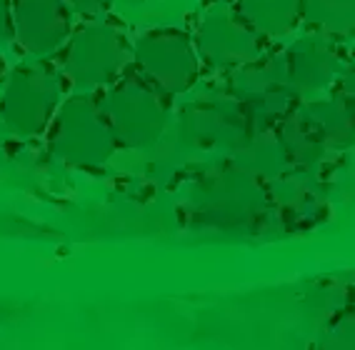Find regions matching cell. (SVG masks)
Returning a JSON list of instances; mask_svg holds the SVG:
<instances>
[{
  "mask_svg": "<svg viewBox=\"0 0 355 350\" xmlns=\"http://www.w3.org/2000/svg\"><path fill=\"white\" fill-rule=\"evenodd\" d=\"M268 185L238 163L200 173L183 200L185 223L210 230H255L270 213Z\"/></svg>",
  "mask_w": 355,
  "mask_h": 350,
  "instance_id": "obj_1",
  "label": "cell"
},
{
  "mask_svg": "<svg viewBox=\"0 0 355 350\" xmlns=\"http://www.w3.org/2000/svg\"><path fill=\"white\" fill-rule=\"evenodd\" d=\"M118 148L121 140L103 105V96H96V90H78L60 103L48 128L53 158L70 168L96 170L113 158Z\"/></svg>",
  "mask_w": 355,
  "mask_h": 350,
  "instance_id": "obj_2",
  "label": "cell"
},
{
  "mask_svg": "<svg viewBox=\"0 0 355 350\" xmlns=\"http://www.w3.org/2000/svg\"><path fill=\"white\" fill-rule=\"evenodd\" d=\"M65 76L43 58L18 63L0 90V121L20 138H35L51 128L63 103Z\"/></svg>",
  "mask_w": 355,
  "mask_h": 350,
  "instance_id": "obj_3",
  "label": "cell"
},
{
  "mask_svg": "<svg viewBox=\"0 0 355 350\" xmlns=\"http://www.w3.org/2000/svg\"><path fill=\"white\" fill-rule=\"evenodd\" d=\"M58 65L76 90L108 88L133 65V43L105 20H90L73 30Z\"/></svg>",
  "mask_w": 355,
  "mask_h": 350,
  "instance_id": "obj_4",
  "label": "cell"
},
{
  "mask_svg": "<svg viewBox=\"0 0 355 350\" xmlns=\"http://www.w3.org/2000/svg\"><path fill=\"white\" fill-rule=\"evenodd\" d=\"M171 98L158 83L138 68L123 73L113 85L105 88L103 105L115 128L123 148H150L165 130L171 115Z\"/></svg>",
  "mask_w": 355,
  "mask_h": 350,
  "instance_id": "obj_5",
  "label": "cell"
},
{
  "mask_svg": "<svg viewBox=\"0 0 355 350\" xmlns=\"http://www.w3.org/2000/svg\"><path fill=\"white\" fill-rule=\"evenodd\" d=\"M225 90L241 100L253 135L275 130L300 100V88L288 73L286 53L260 55L253 63L235 68Z\"/></svg>",
  "mask_w": 355,
  "mask_h": 350,
  "instance_id": "obj_6",
  "label": "cell"
},
{
  "mask_svg": "<svg viewBox=\"0 0 355 350\" xmlns=\"http://www.w3.org/2000/svg\"><path fill=\"white\" fill-rule=\"evenodd\" d=\"M133 63L168 96H180L198 83L203 60L191 33L180 28H150L135 38Z\"/></svg>",
  "mask_w": 355,
  "mask_h": 350,
  "instance_id": "obj_7",
  "label": "cell"
},
{
  "mask_svg": "<svg viewBox=\"0 0 355 350\" xmlns=\"http://www.w3.org/2000/svg\"><path fill=\"white\" fill-rule=\"evenodd\" d=\"M193 40L203 65H208L210 70H235L266 55L263 33L255 30L238 8L210 10L200 20Z\"/></svg>",
  "mask_w": 355,
  "mask_h": 350,
  "instance_id": "obj_8",
  "label": "cell"
},
{
  "mask_svg": "<svg viewBox=\"0 0 355 350\" xmlns=\"http://www.w3.org/2000/svg\"><path fill=\"white\" fill-rule=\"evenodd\" d=\"M180 130L196 146L220 148L230 153L241 150L253 135L241 100L228 90L208 93L188 103L180 113Z\"/></svg>",
  "mask_w": 355,
  "mask_h": 350,
  "instance_id": "obj_9",
  "label": "cell"
},
{
  "mask_svg": "<svg viewBox=\"0 0 355 350\" xmlns=\"http://www.w3.org/2000/svg\"><path fill=\"white\" fill-rule=\"evenodd\" d=\"M15 40L33 58H51L73 35V8L68 0H13Z\"/></svg>",
  "mask_w": 355,
  "mask_h": 350,
  "instance_id": "obj_10",
  "label": "cell"
},
{
  "mask_svg": "<svg viewBox=\"0 0 355 350\" xmlns=\"http://www.w3.org/2000/svg\"><path fill=\"white\" fill-rule=\"evenodd\" d=\"M268 198L275 216L288 230H311L328 216V198L320 180L308 168L288 170L268 183Z\"/></svg>",
  "mask_w": 355,
  "mask_h": 350,
  "instance_id": "obj_11",
  "label": "cell"
},
{
  "mask_svg": "<svg viewBox=\"0 0 355 350\" xmlns=\"http://www.w3.org/2000/svg\"><path fill=\"white\" fill-rule=\"evenodd\" d=\"M283 53L288 73L300 90H325L348 70L345 55L328 33H308Z\"/></svg>",
  "mask_w": 355,
  "mask_h": 350,
  "instance_id": "obj_12",
  "label": "cell"
},
{
  "mask_svg": "<svg viewBox=\"0 0 355 350\" xmlns=\"http://www.w3.org/2000/svg\"><path fill=\"white\" fill-rule=\"evenodd\" d=\"M275 130H278L280 140H283V146H286L288 155H291L293 166L298 168H308L311 170L330 150L323 133H320V128L315 125V121L308 115V110L303 105L293 110Z\"/></svg>",
  "mask_w": 355,
  "mask_h": 350,
  "instance_id": "obj_13",
  "label": "cell"
},
{
  "mask_svg": "<svg viewBox=\"0 0 355 350\" xmlns=\"http://www.w3.org/2000/svg\"><path fill=\"white\" fill-rule=\"evenodd\" d=\"M233 160L238 166L245 168L248 173H253L255 178L263 180L266 185L270 180L280 178L293 166V160L288 155L286 146H283V140H280L278 130L250 135L245 146L233 153Z\"/></svg>",
  "mask_w": 355,
  "mask_h": 350,
  "instance_id": "obj_14",
  "label": "cell"
},
{
  "mask_svg": "<svg viewBox=\"0 0 355 350\" xmlns=\"http://www.w3.org/2000/svg\"><path fill=\"white\" fill-rule=\"evenodd\" d=\"M238 10L263 35H286L303 18V0H238Z\"/></svg>",
  "mask_w": 355,
  "mask_h": 350,
  "instance_id": "obj_15",
  "label": "cell"
},
{
  "mask_svg": "<svg viewBox=\"0 0 355 350\" xmlns=\"http://www.w3.org/2000/svg\"><path fill=\"white\" fill-rule=\"evenodd\" d=\"M303 108L308 110V115L320 128L330 150L348 148L355 140V118L336 96L325 98V100H313L308 105H303Z\"/></svg>",
  "mask_w": 355,
  "mask_h": 350,
  "instance_id": "obj_16",
  "label": "cell"
},
{
  "mask_svg": "<svg viewBox=\"0 0 355 350\" xmlns=\"http://www.w3.org/2000/svg\"><path fill=\"white\" fill-rule=\"evenodd\" d=\"M305 23L333 38L355 35V0H303Z\"/></svg>",
  "mask_w": 355,
  "mask_h": 350,
  "instance_id": "obj_17",
  "label": "cell"
},
{
  "mask_svg": "<svg viewBox=\"0 0 355 350\" xmlns=\"http://www.w3.org/2000/svg\"><path fill=\"white\" fill-rule=\"evenodd\" d=\"M330 345H343V348H355V308L343 310L330 328Z\"/></svg>",
  "mask_w": 355,
  "mask_h": 350,
  "instance_id": "obj_18",
  "label": "cell"
},
{
  "mask_svg": "<svg viewBox=\"0 0 355 350\" xmlns=\"http://www.w3.org/2000/svg\"><path fill=\"white\" fill-rule=\"evenodd\" d=\"M333 96L348 108V113L355 118V68H348L340 78L336 80V88H333Z\"/></svg>",
  "mask_w": 355,
  "mask_h": 350,
  "instance_id": "obj_19",
  "label": "cell"
},
{
  "mask_svg": "<svg viewBox=\"0 0 355 350\" xmlns=\"http://www.w3.org/2000/svg\"><path fill=\"white\" fill-rule=\"evenodd\" d=\"M15 40V18L13 0H0V45Z\"/></svg>",
  "mask_w": 355,
  "mask_h": 350,
  "instance_id": "obj_20",
  "label": "cell"
},
{
  "mask_svg": "<svg viewBox=\"0 0 355 350\" xmlns=\"http://www.w3.org/2000/svg\"><path fill=\"white\" fill-rule=\"evenodd\" d=\"M68 6L73 8V13L83 18H98L113 6V0H68Z\"/></svg>",
  "mask_w": 355,
  "mask_h": 350,
  "instance_id": "obj_21",
  "label": "cell"
},
{
  "mask_svg": "<svg viewBox=\"0 0 355 350\" xmlns=\"http://www.w3.org/2000/svg\"><path fill=\"white\" fill-rule=\"evenodd\" d=\"M6 78H8L6 60H3V55H0V88H3V83H6Z\"/></svg>",
  "mask_w": 355,
  "mask_h": 350,
  "instance_id": "obj_22",
  "label": "cell"
},
{
  "mask_svg": "<svg viewBox=\"0 0 355 350\" xmlns=\"http://www.w3.org/2000/svg\"><path fill=\"white\" fill-rule=\"evenodd\" d=\"M125 3H140V0H125Z\"/></svg>",
  "mask_w": 355,
  "mask_h": 350,
  "instance_id": "obj_23",
  "label": "cell"
},
{
  "mask_svg": "<svg viewBox=\"0 0 355 350\" xmlns=\"http://www.w3.org/2000/svg\"><path fill=\"white\" fill-rule=\"evenodd\" d=\"M216 3H225V0H216Z\"/></svg>",
  "mask_w": 355,
  "mask_h": 350,
  "instance_id": "obj_24",
  "label": "cell"
},
{
  "mask_svg": "<svg viewBox=\"0 0 355 350\" xmlns=\"http://www.w3.org/2000/svg\"><path fill=\"white\" fill-rule=\"evenodd\" d=\"M353 300H355V288H353Z\"/></svg>",
  "mask_w": 355,
  "mask_h": 350,
  "instance_id": "obj_25",
  "label": "cell"
}]
</instances>
